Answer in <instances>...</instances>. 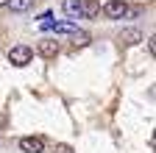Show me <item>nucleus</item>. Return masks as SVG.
Here are the masks:
<instances>
[{
  "instance_id": "f257e3e1",
  "label": "nucleus",
  "mask_w": 156,
  "mask_h": 153,
  "mask_svg": "<svg viewBox=\"0 0 156 153\" xmlns=\"http://www.w3.org/2000/svg\"><path fill=\"white\" fill-rule=\"evenodd\" d=\"M31 59H34V50H31L28 45H17V47L9 50V61H11L14 67H25Z\"/></svg>"
},
{
  "instance_id": "f03ea898",
  "label": "nucleus",
  "mask_w": 156,
  "mask_h": 153,
  "mask_svg": "<svg viewBox=\"0 0 156 153\" xmlns=\"http://www.w3.org/2000/svg\"><path fill=\"white\" fill-rule=\"evenodd\" d=\"M126 11H128V6L123 0H109V3H103V17L106 20H123Z\"/></svg>"
},
{
  "instance_id": "7ed1b4c3",
  "label": "nucleus",
  "mask_w": 156,
  "mask_h": 153,
  "mask_svg": "<svg viewBox=\"0 0 156 153\" xmlns=\"http://www.w3.org/2000/svg\"><path fill=\"white\" fill-rule=\"evenodd\" d=\"M36 53L42 56V59H56V56H58V42L56 39H39Z\"/></svg>"
},
{
  "instance_id": "20e7f679",
  "label": "nucleus",
  "mask_w": 156,
  "mask_h": 153,
  "mask_svg": "<svg viewBox=\"0 0 156 153\" xmlns=\"http://www.w3.org/2000/svg\"><path fill=\"white\" fill-rule=\"evenodd\" d=\"M20 150H25V153H42L45 150V139L42 137H23V139H20Z\"/></svg>"
},
{
  "instance_id": "39448f33",
  "label": "nucleus",
  "mask_w": 156,
  "mask_h": 153,
  "mask_svg": "<svg viewBox=\"0 0 156 153\" xmlns=\"http://www.w3.org/2000/svg\"><path fill=\"white\" fill-rule=\"evenodd\" d=\"M120 39H123V45H136L140 39H145V33H142L140 28H128V31L120 33Z\"/></svg>"
},
{
  "instance_id": "423d86ee",
  "label": "nucleus",
  "mask_w": 156,
  "mask_h": 153,
  "mask_svg": "<svg viewBox=\"0 0 156 153\" xmlns=\"http://www.w3.org/2000/svg\"><path fill=\"white\" fill-rule=\"evenodd\" d=\"M64 14L70 17V20H78L81 17V0H64Z\"/></svg>"
},
{
  "instance_id": "0eeeda50",
  "label": "nucleus",
  "mask_w": 156,
  "mask_h": 153,
  "mask_svg": "<svg viewBox=\"0 0 156 153\" xmlns=\"http://www.w3.org/2000/svg\"><path fill=\"white\" fill-rule=\"evenodd\" d=\"M98 14H101L98 0H81V17H98Z\"/></svg>"
},
{
  "instance_id": "6e6552de",
  "label": "nucleus",
  "mask_w": 156,
  "mask_h": 153,
  "mask_svg": "<svg viewBox=\"0 0 156 153\" xmlns=\"http://www.w3.org/2000/svg\"><path fill=\"white\" fill-rule=\"evenodd\" d=\"M34 6V0H9V9L11 11H28Z\"/></svg>"
},
{
  "instance_id": "1a4fd4ad",
  "label": "nucleus",
  "mask_w": 156,
  "mask_h": 153,
  "mask_svg": "<svg viewBox=\"0 0 156 153\" xmlns=\"http://www.w3.org/2000/svg\"><path fill=\"white\" fill-rule=\"evenodd\" d=\"M70 36H73V45H78V47L89 45V33H87V31H75V33H70Z\"/></svg>"
},
{
  "instance_id": "9d476101",
  "label": "nucleus",
  "mask_w": 156,
  "mask_h": 153,
  "mask_svg": "<svg viewBox=\"0 0 156 153\" xmlns=\"http://www.w3.org/2000/svg\"><path fill=\"white\" fill-rule=\"evenodd\" d=\"M56 153H73V150H70L67 145H58V148H56Z\"/></svg>"
},
{
  "instance_id": "9b49d317",
  "label": "nucleus",
  "mask_w": 156,
  "mask_h": 153,
  "mask_svg": "<svg viewBox=\"0 0 156 153\" xmlns=\"http://www.w3.org/2000/svg\"><path fill=\"white\" fill-rule=\"evenodd\" d=\"M0 6H9V0H0Z\"/></svg>"
}]
</instances>
